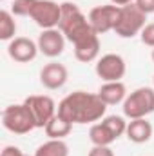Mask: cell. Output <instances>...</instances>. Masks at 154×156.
<instances>
[{
	"label": "cell",
	"mask_w": 154,
	"mask_h": 156,
	"mask_svg": "<svg viewBox=\"0 0 154 156\" xmlns=\"http://www.w3.org/2000/svg\"><path fill=\"white\" fill-rule=\"evenodd\" d=\"M151 113H154V89L151 87H140L132 91L123 102V115L131 120L145 118Z\"/></svg>",
	"instance_id": "5b68a950"
},
{
	"label": "cell",
	"mask_w": 154,
	"mask_h": 156,
	"mask_svg": "<svg viewBox=\"0 0 154 156\" xmlns=\"http://www.w3.org/2000/svg\"><path fill=\"white\" fill-rule=\"evenodd\" d=\"M37 0H15L11 5V13L16 16H29Z\"/></svg>",
	"instance_id": "ffe728a7"
},
{
	"label": "cell",
	"mask_w": 154,
	"mask_h": 156,
	"mask_svg": "<svg viewBox=\"0 0 154 156\" xmlns=\"http://www.w3.org/2000/svg\"><path fill=\"white\" fill-rule=\"evenodd\" d=\"M75 56L76 60L87 64V62H93L96 60L98 53H100V38H98V33L96 31H91L87 35H83L82 38H78L75 44Z\"/></svg>",
	"instance_id": "5bb4252c"
},
{
	"label": "cell",
	"mask_w": 154,
	"mask_h": 156,
	"mask_svg": "<svg viewBox=\"0 0 154 156\" xmlns=\"http://www.w3.org/2000/svg\"><path fill=\"white\" fill-rule=\"evenodd\" d=\"M134 4H136V5H138V9H140V11H143L145 15L154 13V0H136Z\"/></svg>",
	"instance_id": "603a6c76"
},
{
	"label": "cell",
	"mask_w": 154,
	"mask_h": 156,
	"mask_svg": "<svg viewBox=\"0 0 154 156\" xmlns=\"http://www.w3.org/2000/svg\"><path fill=\"white\" fill-rule=\"evenodd\" d=\"M31 113V116L35 120V125L37 127H45L51 118L56 115V105H54V100L51 96H45V94H33L29 98H26L24 102Z\"/></svg>",
	"instance_id": "ba28073f"
},
{
	"label": "cell",
	"mask_w": 154,
	"mask_h": 156,
	"mask_svg": "<svg viewBox=\"0 0 154 156\" xmlns=\"http://www.w3.org/2000/svg\"><path fill=\"white\" fill-rule=\"evenodd\" d=\"M136 0H111V4H114L118 7H123V5H129V4H134Z\"/></svg>",
	"instance_id": "d4e9b609"
},
{
	"label": "cell",
	"mask_w": 154,
	"mask_h": 156,
	"mask_svg": "<svg viewBox=\"0 0 154 156\" xmlns=\"http://www.w3.org/2000/svg\"><path fill=\"white\" fill-rule=\"evenodd\" d=\"M125 71H127L125 60L116 53L103 55L96 62V75L103 82H121V78L125 76Z\"/></svg>",
	"instance_id": "30bf717a"
},
{
	"label": "cell",
	"mask_w": 154,
	"mask_h": 156,
	"mask_svg": "<svg viewBox=\"0 0 154 156\" xmlns=\"http://www.w3.org/2000/svg\"><path fill=\"white\" fill-rule=\"evenodd\" d=\"M26 156H27V154H26Z\"/></svg>",
	"instance_id": "83f0119b"
},
{
	"label": "cell",
	"mask_w": 154,
	"mask_h": 156,
	"mask_svg": "<svg viewBox=\"0 0 154 156\" xmlns=\"http://www.w3.org/2000/svg\"><path fill=\"white\" fill-rule=\"evenodd\" d=\"M67 78H69L67 67L64 64H58V62L45 64L40 71V82L45 89H60L65 85Z\"/></svg>",
	"instance_id": "4fadbf2b"
},
{
	"label": "cell",
	"mask_w": 154,
	"mask_h": 156,
	"mask_svg": "<svg viewBox=\"0 0 154 156\" xmlns=\"http://www.w3.org/2000/svg\"><path fill=\"white\" fill-rule=\"evenodd\" d=\"M2 123L9 133H15V134H27L29 131L37 129L35 120L26 104L7 105L2 113Z\"/></svg>",
	"instance_id": "8992f818"
},
{
	"label": "cell",
	"mask_w": 154,
	"mask_h": 156,
	"mask_svg": "<svg viewBox=\"0 0 154 156\" xmlns=\"http://www.w3.org/2000/svg\"><path fill=\"white\" fill-rule=\"evenodd\" d=\"M96 94L102 98V102L105 105H116V104L125 102L127 89H125V85L121 82H105Z\"/></svg>",
	"instance_id": "2e32d148"
},
{
	"label": "cell",
	"mask_w": 154,
	"mask_h": 156,
	"mask_svg": "<svg viewBox=\"0 0 154 156\" xmlns=\"http://www.w3.org/2000/svg\"><path fill=\"white\" fill-rule=\"evenodd\" d=\"M140 38H142V42H143L145 45L154 47V22H152V24H147V26L142 29Z\"/></svg>",
	"instance_id": "44dd1931"
},
{
	"label": "cell",
	"mask_w": 154,
	"mask_h": 156,
	"mask_svg": "<svg viewBox=\"0 0 154 156\" xmlns=\"http://www.w3.org/2000/svg\"><path fill=\"white\" fill-rule=\"evenodd\" d=\"M58 29L64 33L65 40H69L71 44H75L83 35L94 31L93 26L89 24V18L78 9L76 4H71V2L62 4V16H60Z\"/></svg>",
	"instance_id": "7a4b0ae2"
},
{
	"label": "cell",
	"mask_w": 154,
	"mask_h": 156,
	"mask_svg": "<svg viewBox=\"0 0 154 156\" xmlns=\"http://www.w3.org/2000/svg\"><path fill=\"white\" fill-rule=\"evenodd\" d=\"M0 2H4V0H0Z\"/></svg>",
	"instance_id": "4316f807"
},
{
	"label": "cell",
	"mask_w": 154,
	"mask_h": 156,
	"mask_svg": "<svg viewBox=\"0 0 154 156\" xmlns=\"http://www.w3.org/2000/svg\"><path fill=\"white\" fill-rule=\"evenodd\" d=\"M16 33V22L13 18V13L0 11V40H13Z\"/></svg>",
	"instance_id": "d6986e66"
},
{
	"label": "cell",
	"mask_w": 154,
	"mask_h": 156,
	"mask_svg": "<svg viewBox=\"0 0 154 156\" xmlns=\"http://www.w3.org/2000/svg\"><path fill=\"white\" fill-rule=\"evenodd\" d=\"M105 109L107 105L102 102L98 94L85 91H75L58 104V115L71 123L98 122L105 115Z\"/></svg>",
	"instance_id": "6da1fadb"
},
{
	"label": "cell",
	"mask_w": 154,
	"mask_h": 156,
	"mask_svg": "<svg viewBox=\"0 0 154 156\" xmlns=\"http://www.w3.org/2000/svg\"><path fill=\"white\" fill-rule=\"evenodd\" d=\"M35 156H69V147L64 140H49L37 149Z\"/></svg>",
	"instance_id": "ac0fdd59"
},
{
	"label": "cell",
	"mask_w": 154,
	"mask_h": 156,
	"mask_svg": "<svg viewBox=\"0 0 154 156\" xmlns=\"http://www.w3.org/2000/svg\"><path fill=\"white\" fill-rule=\"evenodd\" d=\"M127 131V122L121 116H107L100 123H94L89 131V138L93 145H111Z\"/></svg>",
	"instance_id": "277c9868"
},
{
	"label": "cell",
	"mask_w": 154,
	"mask_h": 156,
	"mask_svg": "<svg viewBox=\"0 0 154 156\" xmlns=\"http://www.w3.org/2000/svg\"><path fill=\"white\" fill-rule=\"evenodd\" d=\"M127 138L134 144H145L151 140L152 136V125L151 122H147L145 118H136V120H131L127 123V131H125Z\"/></svg>",
	"instance_id": "9a60e30c"
},
{
	"label": "cell",
	"mask_w": 154,
	"mask_h": 156,
	"mask_svg": "<svg viewBox=\"0 0 154 156\" xmlns=\"http://www.w3.org/2000/svg\"><path fill=\"white\" fill-rule=\"evenodd\" d=\"M7 53L9 56L18 62V64H27L31 60L37 58V53H38V44H35L31 38H26V37H16L9 42L7 45Z\"/></svg>",
	"instance_id": "7c38bea8"
},
{
	"label": "cell",
	"mask_w": 154,
	"mask_h": 156,
	"mask_svg": "<svg viewBox=\"0 0 154 156\" xmlns=\"http://www.w3.org/2000/svg\"><path fill=\"white\" fill-rule=\"evenodd\" d=\"M152 62H154V49H152Z\"/></svg>",
	"instance_id": "484cf974"
},
{
	"label": "cell",
	"mask_w": 154,
	"mask_h": 156,
	"mask_svg": "<svg viewBox=\"0 0 154 156\" xmlns=\"http://www.w3.org/2000/svg\"><path fill=\"white\" fill-rule=\"evenodd\" d=\"M147 15L138 9L136 4H129L120 7V16L114 26V33L120 38H132L142 33V29L147 26L145 24Z\"/></svg>",
	"instance_id": "3957f363"
},
{
	"label": "cell",
	"mask_w": 154,
	"mask_h": 156,
	"mask_svg": "<svg viewBox=\"0 0 154 156\" xmlns=\"http://www.w3.org/2000/svg\"><path fill=\"white\" fill-rule=\"evenodd\" d=\"M0 156H26V154L18 147H15V145H7V147H4V151H2Z\"/></svg>",
	"instance_id": "cb8c5ba5"
},
{
	"label": "cell",
	"mask_w": 154,
	"mask_h": 156,
	"mask_svg": "<svg viewBox=\"0 0 154 156\" xmlns=\"http://www.w3.org/2000/svg\"><path fill=\"white\" fill-rule=\"evenodd\" d=\"M120 16V7L114 4H107V5H96L91 9L89 13V24L93 26V29L98 35L114 31V26Z\"/></svg>",
	"instance_id": "9c48e42d"
},
{
	"label": "cell",
	"mask_w": 154,
	"mask_h": 156,
	"mask_svg": "<svg viewBox=\"0 0 154 156\" xmlns=\"http://www.w3.org/2000/svg\"><path fill=\"white\" fill-rule=\"evenodd\" d=\"M35 24L44 29H54L60 24V16H62V4L58 5L53 0H37L31 15H29Z\"/></svg>",
	"instance_id": "52a82bcc"
},
{
	"label": "cell",
	"mask_w": 154,
	"mask_h": 156,
	"mask_svg": "<svg viewBox=\"0 0 154 156\" xmlns=\"http://www.w3.org/2000/svg\"><path fill=\"white\" fill-rule=\"evenodd\" d=\"M44 129H45V134H47L51 140H64V138L71 133L73 123L67 122L65 118H62L58 113H56L54 116L51 118V122H49Z\"/></svg>",
	"instance_id": "e0dca14e"
},
{
	"label": "cell",
	"mask_w": 154,
	"mask_h": 156,
	"mask_svg": "<svg viewBox=\"0 0 154 156\" xmlns=\"http://www.w3.org/2000/svg\"><path fill=\"white\" fill-rule=\"evenodd\" d=\"M38 51L49 58H56L65 49V37L60 29H44L38 37Z\"/></svg>",
	"instance_id": "8fae6325"
},
{
	"label": "cell",
	"mask_w": 154,
	"mask_h": 156,
	"mask_svg": "<svg viewBox=\"0 0 154 156\" xmlns=\"http://www.w3.org/2000/svg\"><path fill=\"white\" fill-rule=\"evenodd\" d=\"M87 156H114V153L109 145H94Z\"/></svg>",
	"instance_id": "7402d4cb"
}]
</instances>
